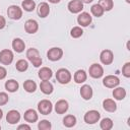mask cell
Here are the masks:
<instances>
[{
    "mask_svg": "<svg viewBox=\"0 0 130 130\" xmlns=\"http://www.w3.org/2000/svg\"><path fill=\"white\" fill-rule=\"evenodd\" d=\"M26 58L35 67H40L42 65V58L40 56V53L35 48H29L26 51Z\"/></svg>",
    "mask_w": 130,
    "mask_h": 130,
    "instance_id": "cell-1",
    "label": "cell"
},
{
    "mask_svg": "<svg viewBox=\"0 0 130 130\" xmlns=\"http://www.w3.org/2000/svg\"><path fill=\"white\" fill-rule=\"evenodd\" d=\"M71 78H72V75H71L70 71L66 68H60L56 72V79L61 84L69 83L71 81Z\"/></svg>",
    "mask_w": 130,
    "mask_h": 130,
    "instance_id": "cell-2",
    "label": "cell"
},
{
    "mask_svg": "<svg viewBox=\"0 0 130 130\" xmlns=\"http://www.w3.org/2000/svg\"><path fill=\"white\" fill-rule=\"evenodd\" d=\"M83 119H84V122L86 124L92 125V124H95L96 122H99V120L101 119V114L96 110H90L84 114Z\"/></svg>",
    "mask_w": 130,
    "mask_h": 130,
    "instance_id": "cell-3",
    "label": "cell"
},
{
    "mask_svg": "<svg viewBox=\"0 0 130 130\" xmlns=\"http://www.w3.org/2000/svg\"><path fill=\"white\" fill-rule=\"evenodd\" d=\"M7 15L13 20H18L22 17V9L17 5H10L7 8Z\"/></svg>",
    "mask_w": 130,
    "mask_h": 130,
    "instance_id": "cell-4",
    "label": "cell"
},
{
    "mask_svg": "<svg viewBox=\"0 0 130 130\" xmlns=\"http://www.w3.org/2000/svg\"><path fill=\"white\" fill-rule=\"evenodd\" d=\"M53 110V105L49 100H42L38 104V111L42 115H49Z\"/></svg>",
    "mask_w": 130,
    "mask_h": 130,
    "instance_id": "cell-5",
    "label": "cell"
},
{
    "mask_svg": "<svg viewBox=\"0 0 130 130\" xmlns=\"http://www.w3.org/2000/svg\"><path fill=\"white\" fill-rule=\"evenodd\" d=\"M62 57H63V50H62L61 48L54 47V48H51V49L47 52V58H48L50 61H52V62L59 61Z\"/></svg>",
    "mask_w": 130,
    "mask_h": 130,
    "instance_id": "cell-6",
    "label": "cell"
},
{
    "mask_svg": "<svg viewBox=\"0 0 130 130\" xmlns=\"http://www.w3.org/2000/svg\"><path fill=\"white\" fill-rule=\"evenodd\" d=\"M13 53L11 50L8 49H4L2 51H0V63L3 65H10L13 61Z\"/></svg>",
    "mask_w": 130,
    "mask_h": 130,
    "instance_id": "cell-7",
    "label": "cell"
},
{
    "mask_svg": "<svg viewBox=\"0 0 130 130\" xmlns=\"http://www.w3.org/2000/svg\"><path fill=\"white\" fill-rule=\"evenodd\" d=\"M88 73H89V76L98 79L104 75V68L102 65H100L98 63H93L90 65V67L88 69Z\"/></svg>",
    "mask_w": 130,
    "mask_h": 130,
    "instance_id": "cell-8",
    "label": "cell"
},
{
    "mask_svg": "<svg viewBox=\"0 0 130 130\" xmlns=\"http://www.w3.org/2000/svg\"><path fill=\"white\" fill-rule=\"evenodd\" d=\"M103 84L108 88H114L120 84V79L116 75H107L103 79Z\"/></svg>",
    "mask_w": 130,
    "mask_h": 130,
    "instance_id": "cell-9",
    "label": "cell"
},
{
    "mask_svg": "<svg viewBox=\"0 0 130 130\" xmlns=\"http://www.w3.org/2000/svg\"><path fill=\"white\" fill-rule=\"evenodd\" d=\"M100 60L101 62L104 64V65H110L113 63L114 61V54L111 50L109 49H106V50H103L100 54Z\"/></svg>",
    "mask_w": 130,
    "mask_h": 130,
    "instance_id": "cell-10",
    "label": "cell"
},
{
    "mask_svg": "<svg viewBox=\"0 0 130 130\" xmlns=\"http://www.w3.org/2000/svg\"><path fill=\"white\" fill-rule=\"evenodd\" d=\"M92 21V17L88 12H81L78 16H77V22L80 26L82 27H86L88 26Z\"/></svg>",
    "mask_w": 130,
    "mask_h": 130,
    "instance_id": "cell-11",
    "label": "cell"
},
{
    "mask_svg": "<svg viewBox=\"0 0 130 130\" xmlns=\"http://www.w3.org/2000/svg\"><path fill=\"white\" fill-rule=\"evenodd\" d=\"M67 8L68 10L75 14V13H79L81 12V10L83 9V3L81 2V0H71L68 5H67Z\"/></svg>",
    "mask_w": 130,
    "mask_h": 130,
    "instance_id": "cell-12",
    "label": "cell"
},
{
    "mask_svg": "<svg viewBox=\"0 0 130 130\" xmlns=\"http://www.w3.org/2000/svg\"><path fill=\"white\" fill-rule=\"evenodd\" d=\"M19 120H20V113L16 110H10L6 115V121L11 125L18 123Z\"/></svg>",
    "mask_w": 130,
    "mask_h": 130,
    "instance_id": "cell-13",
    "label": "cell"
},
{
    "mask_svg": "<svg viewBox=\"0 0 130 130\" xmlns=\"http://www.w3.org/2000/svg\"><path fill=\"white\" fill-rule=\"evenodd\" d=\"M24 29L27 34H36L39 29V23L35 19H28L24 23Z\"/></svg>",
    "mask_w": 130,
    "mask_h": 130,
    "instance_id": "cell-14",
    "label": "cell"
},
{
    "mask_svg": "<svg viewBox=\"0 0 130 130\" xmlns=\"http://www.w3.org/2000/svg\"><path fill=\"white\" fill-rule=\"evenodd\" d=\"M68 108H69V104L65 100H59L55 104V112L57 114H59V115L65 114L68 111Z\"/></svg>",
    "mask_w": 130,
    "mask_h": 130,
    "instance_id": "cell-15",
    "label": "cell"
},
{
    "mask_svg": "<svg viewBox=\"0 0 130 130\" xmlns=\"http://www.w3.org/2000/svg\"><path fill=\"white\" fill-rule=\"evenodd\" d=\"M37 12H38V15L42 18H45L49 15L50 13V6L47 2H41L37 8Z\"/></svg>",
    "mask_w": 130,
    "mask_h": 130,
    "instance_id": "cell-16",
    "label": "cell"
},
{
    "mask_svg": "<svg viewBox=\"0 0 130 130\" xmlns=\"http://www.w3.org/2000/svg\"><path fill=\"white\" fill-rule=\"evenodd\" d=\"M23 119L27 122V123H35L38 121L39 119V116H38V113L34 110V109H28L24 112V115H23Z\"/></svg>",
    "mask_w": 130,
    "mask_h": 130,
    "instance_id": "cell-17",
    "label": "cell"
},
{
    "mask_svg": "<svg viewBox=\"0 0 130 130\" xmlns=\"http://www.w3.org/2000/svg\"><path fill=\"white\" fill-rule=\"evenodd\" d=\"M92 94H93V91H92V88L90 85L88 84H84L81 86L80 88V95L83 100L85 101H89L91 98H92Z\"/></svg>",
    "mask_w": 130,
    "mask_h": 130,
    "instance_id": "cell-18",
    "label": "cell"
},
{
    "mask_svg": "<svg viewBox=\"0 0 130 130\" xmlns=\"http://www.w3.org/2000/svg\"><path fill=\"white\" fill-rule=\"evenodd\" d=\"M38 76L42 81L43 80H49L53 76V71L49 67H42L38 72Z\"/></svg>",
    "mask_w": 130,
    "mask_h": 130,
    "instance_id": "cell-19",
    "label": "cell"
},
{
    "mask_svg": "<svg viewBox=\"0 0 130 130\" xmlns=\"http://www.w3.org/2000/svg\"><path fill=\"white\" fill-rule=\"evenodd\" d=\"M103 108L109 113H114L117 110V104L112 99H106L103 101Z\"/></svg>",
    "mask_w": 130,
    "mask_h": 130,
    "instance_id": "cell-20",
    "label": "cell"
},
{
    "mask_svg": "<svg viewBox=\"0 0 130 130\" xmlns=\"http://www.w3.org/2000/svg\"><path fill=\"white\" fill-rule=\"evenodd\" d=\"M12 49L16 53H22L25 49V43L20 38H15L12 41Z\"/></svg>",
    "mask_w": 130,
    "mask_h": 130,
    "instance_id": "cell-21",
    "label": "cell"
},
{
    "mask_svg": "<svg viewBox=\"0 0 130 130\" xmlns=\"http://www.w3.org/2000/svg\"><path fill=\"white\" fill-rule=\"evenodd\" d=\"M40 89L45 94H51L54 90V87H53V84L48 80H43L40 83Z\"/></svg>",
    "mask_w": 130,
    "mask_h": 130,
    "instance_id": "cell-22",
    "label": "cell"
},
{
    "mask_svg": "<svg viewBox=\"0 0 130 130\" xmlns=\"http://www.w3.org/2000/svg\"><path fill=\"white\" fill-rule=\"evenodd\" d=\"M73 79H74V81L76 82V83H83L84 81H86V79H87V74H86V72L84 71V70H82V69H79V70H77L75 73H74V76H73Z\"/></svg>",
    "mask_w": 130,
    "mask_h": 130,
    "instance_id": "cell-23",
    "label": "cell"
},
{
    "mask_svg": "<svg viewBox=\"0 0 130 130\" xmlns=\"http://www.w3.org/2000/svg\"><path fill=\"white\" fill-rule=\"evenodd\" d=\"M19 88V83L14 79H9L5 82V89L9 92H15Z\"/></svg>",
    "mask_w": 130,
    "mask_h": 130,
    "instance_id": "cell-24",
    "label": "cell"
},
{
    "mask_svg": "<svg viewBox=\"0 0 130 130\" xmlns=\"http://www.w3.org/2000/svg\"><path fill=\"white\" fill-rule=\"evenodd\" d=\"M113 96L115 100L117 101H122L125 99L126 96V89L124 87H114V90H113Z\"/></svg>",
    "mask_w": 130,
    "mask_h": 130,
    "instance_id": "cell-25",
    "label": "cell"
},
{
    "mask_svg": "<svg viewBox=\"0 0 130 130\" xmlns=\"http://www.w3.org/2000/svg\"><path fill=\"white\" fill-rule=\"evenodd\" d=\"M76 117L73 116V115H67L64 117L63 119V125L67 128H71V127H74L76 125Z\"/></svg>",
    "mask_w": 130,
    "mask_h": 130,
    "instance_id": "cell-26",
    "label": "cell"
},
{
    "mask_svg": "<svg viewBox=\"0 0 130 130\" xmlns=\"http://www.w3.org/2000/svg\"><path fill=\"white\" fill-rule=\"evenodd\" d=\"M23 88L26 92H29V93L35 92L37 89V83L31 79H27L23 82Z\"/></svg>",
    "mask_w": 130,
    "mask_h": 130,
    "instance_id": "cell-27",
    "label": "cell"
},
{
    "mask_svg": "<svg viewBox=\"0 0 130 130\" xmlns=\"http://www.w3.org/2000/svg\"><path fill=\"white\" fill-rule=\"evenodd\" d=\"M21 7L22 9H24V11L31 12L36 8V2L34 0H23L21 3Z\"/></svg>",
    "mask_w": 130,
    "mask_h": 130,
    "instance_id": "cell-28",
    "label": "cell"
},
{
    "mask_svg": "<svg viewBox=\"0 0 130 130\" xmlns=\"http://www.w3.org/2000/svg\"><path fill=\"white\" fill-rule=\"evenodd\" d=\"M113 126H114V123L111 118H104L100 122V127L103 130H111L113 128Z\"/></svg>",
    "mask_w": 130,
    "mask_h": 130,
    "instance_id": "cell-29",
    "label": "cell"
},
{
    "mask_svg": "<svg viewBox=\"0 0 130 130\" xmlns=\"http://www.w3.org/2000/svg\"><path fill=\"white\" fill-rule=\"evenodd\" d=\"M15 68L17 71L19 72H24L27 70L28 68V62L24 59H19L16 63H15Z\"/></svg>",
    "mask_w": 130,
    "mask_h": 130,
    "instance_id": "cell-30",
    "label": "cell"
},
{
    "mask_svg": "<svg viewBox=\"0 0 130 130\" xmlns=\"http://www.w3.org/2000/svg\"><path fill=\"white\" fill-rule=\"evenodd\" d=\"M99 5L104 9V11H110L114 7V2L113 0H99Z\"/></svg>",
    "mask_w": 130,
    "mask_h": 130,
    "instance_id": "cell-31",
    "label": "cell"
},
{
    "mask_svg": "<svg viewBox=\"0 0 130 130\" xmlns=\"http://www.w3.org/2000/svg\"><path fill=\"white\" fill-rule=\"evenodd\" d=\"M90 11H91V14L93 15V16H95V17H101V16H103V14H104V9L101 7V5H99L98 3L96 4H93L92 6H91V8H90Z\"/></svg>",
    "mask_w": 130,
    "mask_h": 130,
    "instance_id": "cell-32",
    "label": "cell"
},
{
    "mask_svg": "<svg viewBox=\"0 0 130 130\" xmlns=\"http://www.w3.org/2000/svg\"><path fill=\"white\" fill-rule=\"evenodd\" d=\"M83 35V30L80 26H74L72 27V29L70 30V36L73 39H78Z\"/></svg>",
    "mask_w": 130,
    "mask_h": 130,
    "instance_id": "cell-33",
    "label": "cell"
},
{
    "mask_svg": "<svg viewBox=\"0 0 130 130\" xmlns=\"http://www.w3.org/2000/svg\"><path fill=\"white\" fill-rule=\"evenodd\" d=\"M38 128L40 130H50L52 128V124L48 120H42L38 124Z\"/></svg>",
    "mask_w": 130,
    "mask_h": 130,
    "instance_id": "cell-34",
    "label": "cell"
},
{
    "mask_svg": "<svg viewBox=\"0 0 130 130\" xmlns=\"http://www.w3.org/2000/svg\"><path fill=\"white\" fill-rule=\"evenodd\" d=\"M122 74L126 78H129L130 77V62H126L123 65V67H122Z\"/></svg>",
    "mask_w": 130,
    "mask_h": 130,
    "instance_id": "cell-35",
    "label": "cell"
},
{
    "mask_svg": "<svg viewBox=\"0 0 130 130\" xmlns=\"http://www.w3.org/2000/svg\"><path fill=\"white\" fill-rule=\"evenodd\" d=\"M9 96L6 92H0V106H4L8 103Z\"/></svg>",
    "mask_w": 130,
    "mask_h": 130,
    "instance_id": "cell-36",
    "label": "cell"
},
{
    "mask_svg": "<svg viewBox=\"0 0 130 130\" xmlns=\"http://www.w3.org/2000/svg\"><path fill=\"white\" fill-rule=\"evenodd\" d=\"M7 75V70L3 67V66H0V80L4 79Z\"/></svg>",
    "mask_w": 130,
    "mask_h": 130,
    "instance_id": "cell-37",
    "label": "cell"
},
{
    "mask_svg": "<svg viewBox=\"0 0 130 130\" xmlns=\"http://www.w3.org/2000/svg\"><path fill=\"white\" fill-rule=\"evenodd\" d=\"M5 25H6V19L4 16L0 15V29H3L5 27Z\"/></svg>",
    "mask_w": 130,
    "mask_h": 130,
    "instance_id": "cell-38",
    "label": "cell"
},
{
    "mask_svg": "<svg viewBox=\"0 0 130 130\" xmlns=\"http://www.w3.org/2000/svg\"><path fill=\"white\" fill-rule=\"evenodd\" d=\"M17 129H18V130H21V129H26V130H30L31 128H30V126H29V125H27V124H21V125H19V126L17 127Z\"/></svg>",
    "mask_w": 130,
    "mask_h": 130,
    "instance_id": "cell-39",
    "label": "cell"
},
{
    "mask_svg": "<svg viewBox=\"0 0 130 130\" xmlns=\"http://www.w3.org/2000/svg\"><path fill=\"white\" fill-rule=\"evenodd\" d=\"M50 3H53V4H57V3H59L61 0H48Z\"/></svg>",
    "mask_w": 130,
    "mask_h": 130,
    "instance_id": "cell-40",
    "label": "cell"
},
{
    "mask_svg": "<svg viewBox=\"0 0 130 130\" xmlns=\"http://www.w3.org/2000/svg\"><path fill=\"white\" fill-rule=\"evenodd\" d=\"M93 0H81V2L82 3H85V4H89V3H91Z\"/></svg>",
    "mask_w": 130,
    "mask_h": 130,
    "instance_id": "cell-41",
    "label": "cell"
},
{
    "mask_svg": "<svg viewBox=\"0 0 130 130\" xmlns=\"http://www.w3.org/2000/svg\"><path fill=\"white\" fill-rule=\"evenodd\" d=\"M2 117H3V112H2V110L0 109V120L2 119Z\"/></svg>",
    "mask_w": 130,
    "mask_h": 130,
    "instance_id": "cell-42",
    "label": "cell"
},
{
    "mask_svg": "<svg viewBox=\"0 0 130 130\" xmlns=\"http://www.w3.org/2000/svg\"><path fill=\"white\" fill-rule=\"evenodd\" d=\"M126 2H127V3H130V0H126Z\"/></svg>",
    "mask_w": 130,
    "mask_h": 130,
    "instance_id": "cell-43",
    "label": "cell"
},
{
    "mask_svg": "<svg viewBox=\"0 0 130 130\" xmlns=\"http://www.w3.org/2000/svg\"><path fill=\"white\" fill-rule=\"evenodd\" d=\"M0 130H1V126H0Z\"/></svg>",
    "mask_w": 130,
    "mask_h": 130,
    "instance_id": "cell-44",
    "label": "cell"
}]
</instances>
